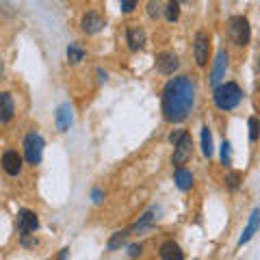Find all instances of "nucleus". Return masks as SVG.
Returning <instances> with one entry per match:
<instances>
[{"label":"nucleus","mask_w":260,"mask_h":260,"mask_svg":"<svg viewBox=\"0 0 260 260\" xmlns=\"http://www.w3.org/2000/svg\"><path fill=\"white\" fill-rule=\"evenodd\" d=\"M126 44L130 50H139V48L145 46V30L139 26V24H128L126 28Z\"/></svg>","instance_id":"9"},{"label":"nucleus","mask_w":260,"mask_h":260,"mask_svg":"<svg viewBox=\"0 0 260 260\" xmlns=\"http://www.w3.org/2000/svg\"><path fill=\"white\" fill-rule=\"evenodd\" d=\"M221 160H223V165H230V143L223 141L221 145Z\"/></svg>","instance_id":"26"},{"label":"nucleus","mask_w":260,"mask_h":260,"mask_svg":"<svg viewBox=\"0 0 260 260\" xmlns=\"http://www.w3.org/2000/svg\"><path fill=\"white\" fill-rule=\"evenodd\" d=\"M178 15H180V5H178V3H169V5L165 7V18H167L169 22H176Z\"/></svg>","instance_id":"22"},{"label":"nucleus","mask_w":260,"mask_h":260,"mask_svg":"<svg viewBox=\"0 0 260 260\" xmlns=\"http://www.w3.org/2000/svg\"><path fill=\"white\" fill-rule=\"evenodd\" d=\"M213 100L217 104V109L221 111H232L234 107H239V102L243 100V91L237 83H223L215 89Z\"/></svg>","instance_id":"2"},{"label":"nucleus","mask_w":260,"mask_h":260,"mask_svg":"<svg viewBox=\"0 0 260 260\" xmlns=\"http://www.w3.org/2000/svg\"><path fill=\"white\" fill-rule=\"evenodd\" d=\"M158 254H160V258L162 260H184V251L180 249V245H178L176 241H165L160 245V249H158Z\"/></svg>","instance_id":"13"},{"label":"nucleus","mask_w":260,"mask_h":260,"mask_svg":"<svg viewBox=\"0 0 260 260\" xmlns=\"http://www.w3.org/2000/svg\"><path fill=\"white\" fill-rule=\"evenodd\" d=\"M156 68H158L160 74H165V76L174 74L178 70V56L174 52H160L156 56Z\"/></svg>","instance_id":"12"},{"label":"nucleus","mask_w":260,"mask_h":260,"mask_svg":"<svg viewBox=\"0 0 260 260\" xmlns=\"http://www.w3.org/2000/svg\"><path fill=\"white\" fill-rule=\"evenodd\" d=\"M68 254H70V249H61V254H59V260H65V258H68Z\"/></svg>","instance_id":"29"},{"label":"nucleus","mask_w":260,"mask_h":260,"mask_svg":"<svg viewBox=\"0 0 260 260\" xmlns=\"http://www.w3.org/2000/svg\"><path fill=\"white\" fill-rule=\"evenodd\" d=\"M258 225H260V208H256L254 213H251V217H249V223H247V228H245V230H243L241 239H239V245H243V243H247L251 237H254V232L258 230Z\"/></svg>","instance_id":"14"},{"label":"nucleus","mask_w":260,"mask_h":260,"mask_svg":"<svg viewBox=\"0 0 260 260\" xmlns=\"http://www.w3.org/2000/svg\"><path fill=\"white\" fill-rule=\"evenodd\" d=\"M195 100V87L189 76L172 78L162 89V113L167 121H182L189 117Z\"/></svg>","instance_id":"1"},{"label":"nucleus","mask_w":260,"mask_h":260,"mask_svg":"<svg viewBox=\"0 0 260 260\" xmlns=\"http://www.w3.org/2000/svg\"><path fill=\"white\" fill-rule=\"evenodd\" d=\"M39 228V219L37 215L28 208H22L18 213V230L22 232V237H28L30 232H35Z\"/></svg>","instance_id":"8"},{"label":"nucleus","mask_w":260,"mask_h":260,"mask_svg":"<svg viewBox=\"0 0 260 260\" xmlns=\"http://www.w3.org/2000/svg\"><path fill=\"white\" fill-rule=\"evenodd\" d=\"M202 152L204 156H213V137H210L208 126L202 128Z\"/></svg>","instance_id":"18"},{"label":"nucleus","mask_w":260,"mask_h":260,"mask_svg":"<svg viewBox=\"0 0 260 260\" xmlns=\"http://www.w3.org/2000/svg\"><path fill=\"white\" fill-rule=\"evenodd\" d=\"M239 180H241V176H239L237 172L228 174V178H225V182H228V186H230V189H237V186H239Z\"/></svg>","instance_id":"25"},{"label":"nucleus","mask_w":260,"mask_h":260,"mask_svg":"<svg viewBox=\"0 0 260 260\" xmlns=\"http://www.w3.org/2000/svg\"><path fill=\"white\" fill-rule=\"evenodd\" d=\"M208 54H210V37L208 32L200 30L195 32V39H193V56H195V63L200 68H204L208 63Z\"/></svg>","instance_id":"5"},{"label":"nucleus","mask_w":260,"mask_h":260,"mask_svg":"<svg viewBox=\"0 0 260 260\" xmlns=\"http://www.w3.org/2000/svg\"><path fill=\"white\" fill-rule=\"evenodd\" d=\"M104 26V18L98 11H87L83 15V20H80V28H83L87 35H95L98 30H102Z\"/></svg>","instance_id":"10"},{"label":"nucleus","mask_w":260,"mask_h":260,"mask_svg":"<svg viewBox=\"0 0 260 260\" xmlns=\"http://www.w3.org/2000/svg\"><path fill=\"white\" fill-rule=\"evenodd\" d=\"M191 154H193V139L189 133H184L182 139L174 145V156H172L174 165H184V162L191 158Z\"/></svg>","instance_id":"6"},{"label":"nucleus","mask_w":260,"mask_h":260,"mask_svg":"<svg viewBox=\"0 0 260 260\" xmlns=\"http://www.w3.org/2000/svg\"><path fill=\"white\" fill-rule=\"evenodd\" d=\"M72 126V107L70 104H61L59 111H56V128L65 133Z\"/></svg>","instance_id":"15"},{"label":"nucleus","mask_w":260,"mask_h":260,"mask_svg":"<svg viewBox=\"0 0 260 260\" xmlns=\"http://www.w3.org/2000/svg\"><path fill=\"white\" fill-rule=\"evenodd\" d=\"M225 72H228V52L219 50L217 56H215V61H213V72H210V85H213L215 89L225 78Z\"/></svg>","instance_id":"7"},{"label":"nucleus","mask_w":260,"mask_h":260,"mask_svg":"<svg viewBox=\"0 0 260 260\" xmlns=\"http://www.w3.org/2000/svg\"><path fill=\"white\" fill-rule=\"evenodd\" d=\"M148 13H150V18H160V13H162L160 5L158 3H148Z\"/></svg>","instance_id":"24"},{"label":"nucleus","mask_w":260,"mask_h":260,"mask_svg":"<svg viewBox=\"0 0 260 260\" xmlns=\"http://www.w3.org/2000/svg\"><path fill=\"white\" fill-rule=\"evenodd\" d=\"M126 237H128V230H121V232H115L113 237L109 239V243H107V247L113 251V249H119L121 245L126 243Z\"/></svg>","instance_id":"19"},{"label":"nucleus","mask_w":260,"mask_h":260,"mask_svg":"<svg viewBox=\"0 0 260 260\" xmlns=\"http://www.w3.org/2000/svg\"><path fill=\"white\" fill-rule=\"evenodd\" d=\"M258 130H260L258 117H249V139H251V141L258 139Z\"/></svg>","instance_id":"23"},{"label":"nucleus","mask_w":260,"mask_h":260,"mask_svg":"<svg viewBox=\"0 0 260 260\" xmlns=\"http://www.w3.org/2000/svg\"><path fill=\"white\" fill-rule=\"evenodd\" d=\"M176 184H178V189H182V191L191 189L193 186V174L184 167H178L176 169Z\"/></svg>","instance_id":"17"},{"label":"nucleus","mask_w":260,"mask_h":260,"mask_svg":"<svg viewBox=\"0 0 260 260\" xmlns=\"http://www.w3.org/2000/svg\"><path fill=\"white\" fill-rule=\"evenodd\" d=\"M44 152V139L39 133H28L24 139V156H26L28 165H39Z\"/></svg>","instance_id":"4"},{"label":"nucleus","mask_w":260,"mask_h":260,"mask_svg":"<svg viewBox=\"0 0 260 260\" xmlns=\"http://www.w3.org/2000/svg\"><path fill=\"white\" fill-rule=\"evenodd\" d=\"M100 198H102V193H100V191H98V189H95V191H93V200H95V202H102Z\"/></svg>","instance_id":"30"},{"label":"nucleus","mask_w":260,"mask_h":260,"mask_svg":"<svg viewBox=\"0 0 260 260\" xmlns=\"http://www.w3.org/2000/svg\"><path fill=\"white\" fill-rule=\"evenodd\" d=\"M68 59H70V63H80V61L85 59V50L78 44H70V48H68Z\"/></svg>","instance_id":"21"},{"label":"nucleus","mask_w":260,"mask_h":260,"mask_svg":"<svg viewBox=\"0 0 260 260\" xmlns=\"http://www.w3.org/2000/svg\"><path fill=\"white\" fill-rule=\"evenodd\" d=\"M3 169L9 176H18L22 172V156L15 150H7L3 154Z\"/></svg>","instance_id":"11"},{"label":"nucleus","mask_w":260,"mask_h":260,"mask_svg":"<svg viewBox=\"0 0 260 260\" xmlns=\"http://www.w3.org/2000/svg\"><path fill=\"white\" fill-rule=\"evenodd\" d=\"M228 37L234 46H247L251 30H249V22L243 18V15H232L228 20Z\"/></svg>","instance_id":"3"},{"label":"nucleus","mask_w":260,"mask_h":260,"mask_svg":"<svg viewBox=\"0 0 260 260\" xmlns=\"http://www.w3.org/2000/svg\"><path fill=\"white\" fill-rule=\"evenodd\" d=\"M141 249H143V247L135 243V245H130V247H128V256H130V258H137V256L141 254Z\"/></svg>","instance_id":"27"},{"label":"nucleus","mask_w":260,"mask_h":260,"mask_svg":"<svg viewBox=\"0 0 260 260\" xmlns=\"http://www.w3.org/2000/svg\"><path fill=\"white\" fill-rule=\"evenodd\" d=\"M0 104H3V115H0V119L5 121H9L11 117H13V113H15V107H13V98H11V93L9 91H5V93H0Z\"/></svg>","instance_id":"16"},{"label":"nucleus","mask_w":260,"mask_h":260,"mask_svg":"<svg viewBox=\"0 0 260 260\" xmlns=\"http://www.w3.org/2000/svg\"><path fill=\"white\" fill-rule=\"evenodd\" d=\"M154 215H156V208H150L148 213H145V215L139 219V221L135 223V228H133V230H135V232H141V230H145V228H148V225L154 221Z\"/></svg>","instance_id":"20"},{"label":"nucleus","mask_w":260,"mask_h":260,"mask_svg":"<svg viewBox=\"0 0 260 260\" xmlns=\"http://www.w3.org/2000/svg\"><path fill=\"white\" fill-rule=\"evenodd\" d=\"M135 7H137L135 0H124V3H121V9H124V11H133Z\"/></svg>","instance_id":"28"}]
</instances>
